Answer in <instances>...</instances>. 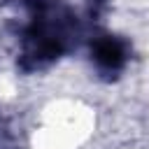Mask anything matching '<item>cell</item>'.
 <instances>
[{"mask_svg":"<svg viewBox=\"0 0 149 149\" xmlns=\"http://www.w3.org/2000/svg\"><path fill=\"white\" fill-rule=\"evenodd\" d=\"M93 61L105 72H116L126 63V44L119 37L105 35L93 42Z\"/></svg>","mask_w":149,"mask_h":149,"instance_id":"1","label":"cell"}]
</instances>
